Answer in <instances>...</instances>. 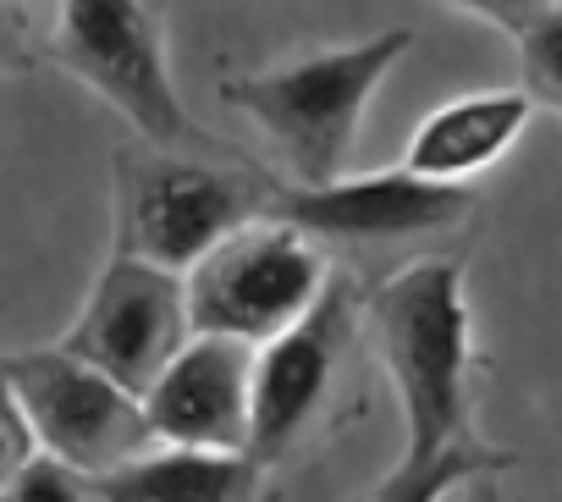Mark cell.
<instances>
[{"label": "cell", "mask_w": 562, "mask_h": 502, "mask_svg": "<svg viewBox=\"0 0 562 502\" xmlns=\"http://www.w3.org/2000/svg\"><path fill=\"white\" fill-rule=\"evenodd\" d=\"M364 343L403 409V458L474 442V310L458 255H419L364 288Z\"/></svg>", "instance_id": "1"}, {"label": "cell", "mask_w": 562, "mask_h": 502, "mask_svg": "<svg viewBox=\"0 0 562 502\" xmlns=\"http://www.w3.org/2000/svg\"><path fill=\"white\" fill-rule=\"evenodd\" d=\"M408 45L414 29H381L353 45H321L293 62L221 78V100L259 127L293 188H326L348 177L364 111Z\"/></svg>", "instance_id": "2"}, {"label": "cell", "mask_w": 562, "mask_h": 502, "mask_svg": "<svg viewBox=\"0 0 562 502\" xmlns=\"http://www.w3.org/2000/svg\"><path fill=\"white\" fill-rule=\"evenodd\" d=\"M111 255L188 277L210 248L270 221L281 182L248 160H204L155 144H127L111 160Z\"/></svg>", "instance_id": "3"}, {"label": "cell", "mask_w": 562, "mask_h": 502, "mask_svg": "<svg viewBox=\"0 0 562 502\" xmlns=\"http://www.w3.org/2000/svg\"><path fill=\"white\" fill-rule=\"evenodd\" d=\"M45 62L67 67L78 83H89L138 144L204 155V160H243L226 144H215L193 111L182 105L171 67H166V23L155 7H127V0H67L45 29Z\"/></svg>", "instance_id": "4"}, {"label": "cell", "mask_w": 562, "mask_h": 502, "mask_svg": "<svg viewBox=\"0 0 562 502\" xmlns=\"http://www.w3.org/2000/svg\"><path fill=\"white\" fill-rule=\"evenodd\" d=\"M364 288L337 271L321 304L254 359V436L248 453L270 469L310 447L342 409L353 387V359L364 354Z\"/></svg>", "instance_id": "5"}, {"label": "cell", "mask_w": 562, "mask_h": 502, "mask_svg": "<svg viewBox=\"0 0 562 502\" xmlns=\"http://www.w3.org/2000/svg\"><path fill=\"white\" fill-rule=\"evenodd\" d=\"M331 277L337 271L326 266L321 243H310L304 232L281 221H259L226 237L221 248H210L182 277L193 337H232V343L265 348L321 304Z\"/></svg>", "instance_id": "6"}, {"label": "cell", "mask_w": 562, "mask_h": 502, "mask_svg": "<svg viewBox=\"0 0 562 502\" xmlns=\"http://www.w3.org/2000/svg\"><path fill=\"white\" fill-rule=\"evenodd\" d=\"M0 370L12 381V398H18L40 453L89 480H100V475L122 469L127 458H138L144 447H155L144 398H133L94 365L72 359L61 343L0 354Z\"/></svg>", "instance_id": "7"}, {"label": "cell", "mask_w": 562, "mask_h": 502, "mask_svg": "<svg viewBox=\"0 0 562 502\" xmlns=\"http://www.w3.org/2000/svg\"><path fill=\"white\" fill-rule=\"evenodd\" d=\"M193 343V315H188V282L177 271L111 255L105 271L94 277L78 321L67 326L61 348L133 398H144L166 365Z\"/></svg>", "instance_id": "8"}, {"label": "cell", "mask_w": 562, "mask_h": 502, "mask_svg": "<svg viewBox=\"0 0 562 502\" xmlns=\"http://www.w3.org/2000/svg\"><path fill=\"white\" fill-rule=\"evenodd\" d=\"M480 210L474 188H441L419 182L414 171H364V177H337L326 188H293L281 182V199L270 221L304 232L321 248H392V243H419L458 232Z\"/></svg>", "instance_id": "9"}, {"label": "cell", "mask_w": 562, "mask_h": 502, "mask_svg": "<svg viewBox=\"0 0 562 502\" xmlns=\"http://www.w3.org/2000/svg\"><path fill=\"white\" fill-rule=\"evenodd\" d=\"M254 359H259V348H248V343L193 337L166 365V376L144 392L149 436L160 447L248 453V436H254Z\"/></svg>", "instance_id": "10"}, {"label": "cell", "mask_w": 562, "mask_h": 502, "mask_svg": "<svg viewBox=\"0 0 562 502\" xmlns=\"http://www.w3.org/2000/svg\"><path fill=\"white\" fill-rule=\"evenodd\" d=\"M529 116H535V100L524 89L458 94L419 116L403 149V171H414L419 182H441V188H474V177H485L524 138Z\"/></svg>", "instance_id": "11"}, {"label": "cell", "mask_w": 562, "mask_h": 502, "mask_svg": "<svg viewBox=\"0 0 562 502\" xmlns=\"http://www.w3.org/2000/svg\"><path fill=\"white\" fill-rule=\"evenodd\" d=\"M105 502H265V464L248 453L144 447L122 469L94 480Z\"/></svg>", "instance_id": "12"}, {"label": "cell", "mask_w": 562, "mask_h": 502, "mask_svg": "<svg viewBox=\"0 0 562 502\" xmlns=\"http://www.w3.org/2000/svg\"><path fill=\"white\" fill-rule=\"evenodd\" d=\"M485 29H496L518 67H524V94L546 111L562 116V7H513V0H485V7H463Z\"/></svg>", "instance_id": "13"}, {"label": "cell", "mask_w": 562, "mask_h": 502, "mask_svg": "<svg viewBox=\"0 0 562 502\" xmlns=\"http://www.w3.org/2000/svg\"><path fill=\"white\" fill-rule=\"evenodd\" d=\"M513 469V453L491 447V442H463V447H447L436 458H397V469H386L364 502H447L452 491H463L469 480H485V475H507Z\"/></svg>", "instance_id": "14"}, {"label": "cell", "mask_w": 562, "mask_h": 502, "mask_svg": "<svg viewBox=\"0 0 562 502\" xmlns=\"http://www.w3.org/2000/svg\"><path fill=\"white\" fill-rule=\"evenodd\" d=\"M0 502H105V497H100V486L89 475H78V469H67V464L40 453Z\"/></svg>", "instance_id": "15"}, {"label": "cell", "mask_w": 562, "mask_h": 502, "mask_svg": "<svg viewBox=\"0 0 562 502\" xmlns=\"http://www.w3.org/2000/svg\"><path fill=\"white\" fill-rule=\"evenodd\" d=\"M34 458H40V442H34V431H29L18 398H12L7 370H0V497L18 486V475H23Z\"/></svg>", "instance_id": "16"}, {"label": "cell", "mask_w": 562, "mask_h": 502, "mask_svg": "<svg viewBox=\"0 0 562 502\" xmlns=\"http://www.w3.org/2000/svg\"><path fill=\"white\" fill-rule=\"evenodd\" d=\"M45 62V34L29 7H0V78H23Z\"/></svg>", "instance_id": "17"}, {"label": "cell", "mask_w": 562, "mask_h": 502, "mask_svg": "<svg viewBox=\"0 0 562 502\" xmlns=\"http://www.w3.org/2000/svg\"><path fill=\"white\" fill-rule=\"evenodd\" d=\"M463 502H507V497H502V475L469 480V486H463Z\"/></svg>", "instance_id": "18"}, {"label": "cell", "mask_w": 562, "mask_h": 502, "mask_svg": "<svg viewBox=\"0 0 562 502\" xmlns=\"http://www.w3.org/2000/svg\"><path fill=\"white\" fill-rule=\"evenodd\" d=\"M265 502H281V497H276V491H270V497H265Z\"/></svg>", "instance_id": "19"}]
</instances>
